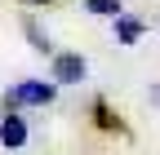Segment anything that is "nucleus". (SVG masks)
I'll use <instances>...</instances> for the list:
<instances>
[{"label":"nucleus","mask_w":160,"mask_h":155,"mask_svg":"<svg viewBox=\"0 0 160 155\" xmlns=\"http://www.w3.org/2000/svg\"><path fill=\"white\" fill-rule=\"evenodd\" d=\"M53 98H58V84H53V80H18V84L9 89L5 106H9V111H18V106H49Z\"/></svg>","instance_id":"obj_1"},{"label":"nucleus","mask_w":160,"mask_h":155,"mask_svg":"<svg viewBox=\"0 0 160 155\" xmlns=\"http://www.w3.org/2000/svg\"><path fill=\"white\" fill-rule=\"evenodd\" d=\"M85 75H89V62L80 53H53V67H49L53 84H80Z\"/></svg>","instance_id":"obj_2"},{"label":"nucleus","mask_w":160,"mask_h":155,"mask_svg":"<svg viewBox=\"0 0 160 155\" xmlns=\"http://www.w3.org/2000/svg\"><path fill=\"white\" fill-rule=\"evenodd\" d=\"M0 142H5V151H22L27 146V124H22V115H5L0 120Z\"/></svg>","instance_id":"obj_3"},{"label":"nucleus","mask_w":160,"mask_h":155,"mask_svg":"<svg viewBox=\"0 0 160 155\" xmlns=\"http://www.w3.org/2000/svg\"><path fill=\"white\" fill-rule=\"evenodd\" d=\"M142 31H147V27L138 22V18H129L125 9L116 13V40H120V45H138V40H142Z\"/></svg>","instance_id":"obj_4"},{"label":"nucleus","mask_w":160,"mask_h":155,"mask_svg":"<svg viewBox=\"0 0 160 155\" xmlns=\"http://www.w3.org/2000/svg\"><path fill=\"white\" fill-rule=\"evenodd\" d=\"M93 115H98V124H102V129H116V133H125V124H120V115L107 106V98H98V102H93Z\"/></svg>","instance_id":"obj_5"},{"label":"nucleus","mask_w":160,"mask_h":155,"mask_svg":"<svg viewBox=\"0 0 160 155\" xmlns=\"http://www.w3.org/2000/svg\"><path fill=\"white\" fill-rule=\"evenodd\" d=\"M22 31H27V40H31V49H36V53H53V45H49V35L40 31V27L31 22V18L22 22Z\"/></svg>","instance_id":"obj_6"},{"label":"nucleus","mask_w":160,"mask_h":155,"mask_svg":"<svg viewBox=\"0 0 160 155\" xmlns=\"http://www.w3.org/2000/svg\"><path fill=\"white\" fill-rule=\"evenodd\" d=\"M85 9L98 13V18H116L120 13V0H85Z\"/></svg>","instance_id":"obj_7"},{"label":"nucleus","mask_w":160,"mask_h":155,"mask_svg":"<svg viewBox=\"0 0 160 155\" xmlns=\"http://www.w3.org/2000/svg\"><path fill=\"white\" fill-rule=\"evenodd\" d=\"M151 106H160V80L151 84Z\"/></svg>","instance_id":"obj_8"},{"label":"nucleus","mask_w":160,"mask_h":155,"mask_svg":"<svg viewBox=\"0 0 160 155\" xmlns=\"http://www.w3.org/2000/svg\"><path fill=\"white\" fill-rule=\"evenodd\" d=\"M27 5H49V0H27Z\"/></svg>","instance_id":"obj_9"}]
</instances>
